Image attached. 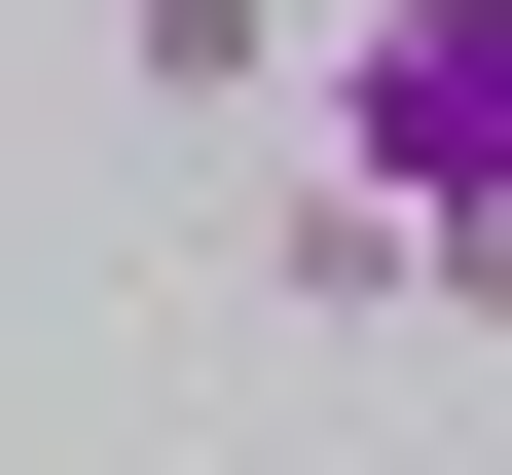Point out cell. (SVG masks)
Masks as SVG:
<instances>
[{"mask_svg": "<svg viewBox=\"0 0 512 475\" xmlns=\"http://www.w3.org/2000/svg\"><path fill=\"white\" fill-rule=\"evenodd\" d=\"M330 147L439 220V329H512V0H330Z\"/></svg>", "mask_w": 512, "mask_h": 475, "instance_id": "obj_1", "label": "cell"}, {"mask_svg": "<svg viewBox=\"0 0 512 475\" xmlns=\"http://www.w3.org/2000/svg\"><path fill=\"white\" fill-rule=\"evenodd\" d=\"M256 293H293V329H439V220H403L366 147H293V220H256Z\"/></svg>", "mask_w": 512, "mask_h": 475, "instance_id": "obj_2", "label": "cell"}, {"mask_svg": "<svg viewBox=\"0 0 512 475\" xmlns=\"http://www.w3.org/2000/svg\"><path fill=\"white\" fill-rule=\"evenodd\" d=\"M110 74H147V110H256V74H293V0H110Z\"/></svg>", "mask_w": 512, "mask_h": 475, "instance_id": "obj_3", "label": "cell"}]
</instances>
